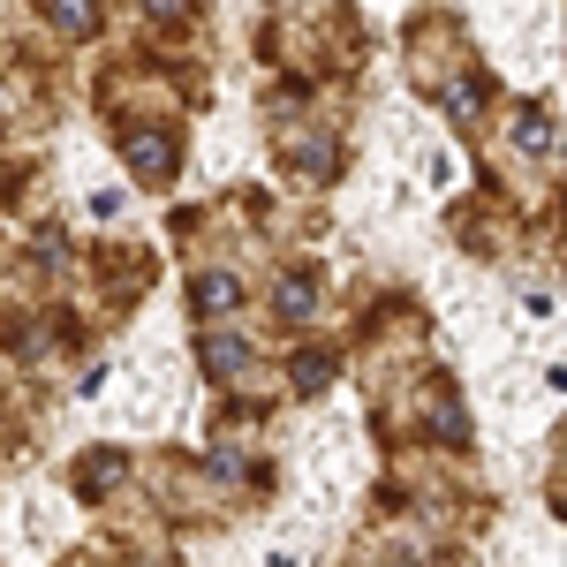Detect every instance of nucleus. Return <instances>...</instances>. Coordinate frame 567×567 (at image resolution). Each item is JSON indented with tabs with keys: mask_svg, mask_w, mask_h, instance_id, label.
<instances>
[{
	"mask_svg": "<svg viewBox=\"0 0 567 567\" xmlns=\"http://www.w3.org/2000/svg\"><path fill=\"white\" fill-rule=\"evenodd\" d=\"M310 296H318V280H310V272H296V280H288V296H280V310H288V318H310Z\"/></svg>",
	"mask_w": 567,
	"mask_h": 567,
	"instance_id": "1",
	"label": "nucleus"
}]
</instances>
